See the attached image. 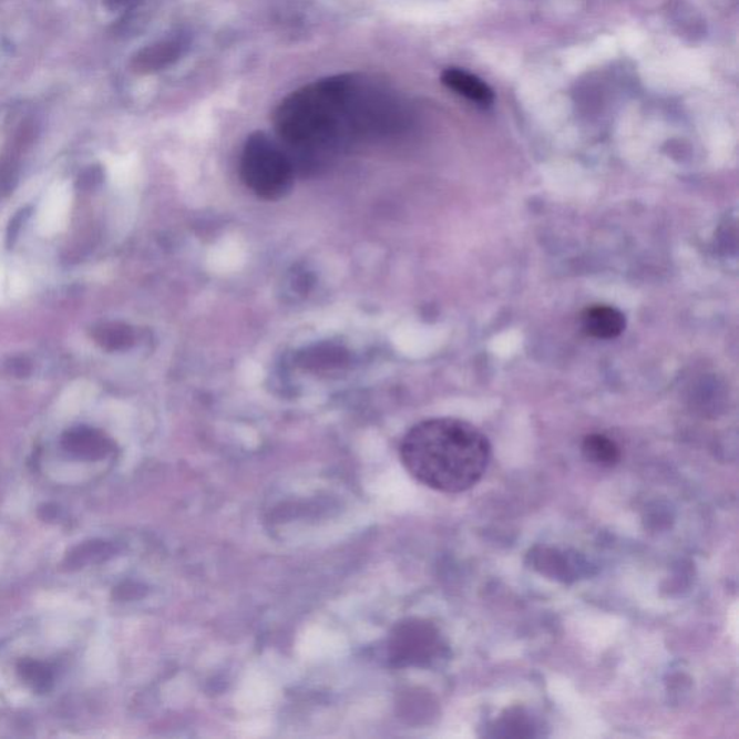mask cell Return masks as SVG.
I'll list each match as a JSON object with an SVG mask.
<instances>
[{"label":"cell","instance_id":"cell-1","mask_svg":"<svg viewBox=\"0 0 739 739\" xmlns=\"http://www.w3.org/2000/svg\"><path fill=\"white\" fill-rule=\"evenodd\" d=\"M392 95L357 75L315 81L276 109V137L298 171L318 168L360 137L393 127Z\"/></svg>","mask_w":739,"mask_h":739},{"label":"cell","instance_id":"cell-2","mask_svg":"<svg viewBox=\"0 0 739 739\" xmlns=\"http://www.w3.org/2000/svg\"><path fill=\"white\" fill-rule=\"evenodd\" d=\"M400 460L427 487L447 494L464 493L487 472L489 438L470 422L435 418L409 429L400 443Z\"/></svg>","mask_w":739,"mask_h":739},{"label":"cell","instance_id":"cell-3","mask_svg":"<svg viewBox=\"0 0 739 739\" xmlns=\"http://www.w3.org/2000/svg\"><path fill=\"white\" fill-rule=\"evenodd\" d=\"M297 165L278 137L253 133L243 146L240 178L247 189L265 202H279L292 191Z\"/></svg>","mask_w":739,"mask_h":739},{"label":"cell","instance_id":"cell-4","mask_svg":"<svg viewBox=\"0 0 739 739\" xmlns=\"http://www.w3.org/2000/svg\"><path fill=\"white\" fill-rule=\"evenodd\" d=\"M440 650L441 642L435 629L423 623L407 624L399 628L392 645L393 659L410 665L431 661Z\"/></svg>","mask_w":739,"mask_h":739},{"label":"cell","instance_id":"cell-5","mask_svg":"<svg viewBox=\"0 0 739 739\" xmlns=\"http://www.w3.org/2000/svg\"><path fill=\"white\" fill-rule=\"evenodd\" d=\"M583 328L589 337L598 338V340H613L626 330V317L617 308L595 305V307L585 309Z\"/></svg>","mask_w":739,"mask_h":739},{"label":"cell","instance_id":"cell-6","mask_svg":"<svg viewBox=\"0 0 739 739\" xmlns=\"http://www.w3.org/2000/svg\"><path fill=\"white\" fill-rule=\"evenodd\" d=\"M443 84L448 89L454 90L458 94L481 104V106H489L493 103V90L489 88L484 81L476 79L475 75L466 73V71L450 69L442 74Z\"/></svg>","mask_w":739,"mask_h":739},{"label":"cell","instance_id":"cell-7","mask_svg":"<svg viewBox=\"0 0 739 739\" xmlns=\"http://www.w3.org/2000/svg\"><path fill=\"white\" fill-rule=\"evenodd\" d=\"M583 454L591 464L604 466V469L614 466L622 458V451H619L617 443L609 440L608 437L601 435V433L585 437Z\"/></svg>","mask_w":739,"mask_h":739}]
</instances>
